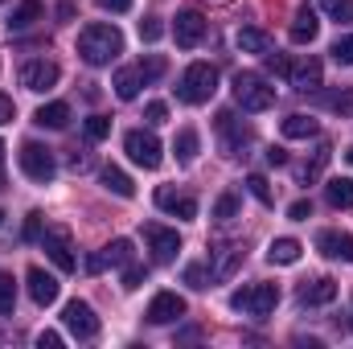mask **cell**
<instances>
[{
	"label": "cell",
	"instance_id": "30",
	"mask_svg": "<svg viewBox=\"0 0 353 349\" xmlns=\"http://www.w3.org/2000/svg\"><path fill=\"white\" fill-rule=\"evenodd\" d=\"M239 50L247 54H271V37L263 29H239Z\"/></svg>",
	"mask_w": 353,
	"mask_h": 349
},
{
	"label": "cell",
	"instance_id": "33",
	"mask_svg": "<svg viewBox=\"0 0 353 349\" xmlns=\"http://www.w3.org/2000/svg\"><path fill=\"white\" fill-rule=\"evenodd\" d=\"M329 111H337V115H353V90L350 87H341V90H329L325 99H321Z\"/></svg>",
	"mask_w": 353,
	"mask_h": 349
},
{
	"label": "cell",
	"instance_id": "4",
	"mask_svg": "<svg viewBox=\"0 0 353 349\" xmlns=\"http://www.w3.org/2000/svg\"><path fill=\"white\" fill-rule=\"evenodd\" d=\"M234 103H239L243 111H267V107L275 103V90L267 87L263 74L243 70V74H234Z\"/></svg>",
	"mask_w": 353,
	"mask_h": 349
},
{
	"label": "cell",
	"instance_id": "21",
	"mask_svg": "<svg viewBox=\"0 0 353 349\" xmlns=\"http://www.w3.org/2000/svg\"><path fill=\"white\" fill-rule=\"evenodd\" d=\"M33 123H37V128H54V132H62V128L70 123V107H66V103H46V107H37Z\"/></svg>",
	"mask_w": 353,
	"mask_h": 349
},
{
	"label": "cell",
	"instance_id": "2",
	"mask_svg": "<svg viewBox=\"0 0 353 349\" xmlns=\"http://www.w3.org/2000/svg\"><path fill=\"white\" fill-rule=\"evenodd\" d=\"M214 90H218V70H214L210 62H193V66H185V74L176 79V99L189 103V107L210 103Z\"/></svg>",
	"mask_w": 353,
	"mask_h": 349
},
{
	"label": "cell",
	"instance_id": "54",
	"mask_svg": "<svg viewBox=\"0 0 353 349\" xmlns=\"http://www.w3.org/2000/svg\"><path fill=\"white\" fill-rule=\"evenodd\" d=\"M341 4H345V0H321V8H325V12H337Z\"/></svg>",
	"mask_w": 353,
	"mask_h": 349
},
{
	"label": "cell",
	"instance_id": "45",
	"mask_svg": "<svg viewBox=\"0 0 353 349\" xmlns=\"http://www.w3.org/2000/svg\"><path fill=\"white\" fill-rule=\"evenodd\" d=\"M263 62H267V70H271V74H288V70H292L283 54H263Z\"/></svg>",
	"mask_w": 353,
	"mask_h": 349
},
{
	"label": "cell",
	"instance_id": "48",
	"mask_svg": "<svg viewBox=\"0 0 353 349\" xmlns=\"http://www.w3.org/2000/svg\"><path fill=\"white\" fill-rule=\"evenodd\" d=\"M12 115H17L12 99H8V94H0V123H12Z\"/></svg>",
	"mask_w": 353,
	"mask_h": 349
},
{
	"label": "cell",
	"instance_id": "47",
	"mask_svg": "<svg viewBox=\"0 0 353 349\" xmlns=\"http://www.w3.org/2000/svg\"><path fill=\"white\" fill-rule=\"evenodd\" d=\"M37 346H41V349H58V346H62V333L46 329V333H37Z\"/></svg>",
	"mask_w": 353,
	"mask_h": 349
},
{
	"label": "cell",
	"instance_id": "3",
	"mask_svg": "<svg viewBox=\"0 0 353 349\" xmlns=\"http://www.w3.org/2000/svg\"><path fill=\"white\" fill-rule=\"evenodd\" d=\"M275 304H279V288H275V283H247V288H239V292L230 296V308H234V312L259 317V321L275 312Z\"/></svg>",
	"mask_w": 353,
	"mask_h": 349
},
{
	"label": "cell",
	"instance_id": "42",
	"mask_svg": "<svg viewBox=\"0 0 353 349\" xmlns=\"http://www.w3.org/2000/svg\"><path fill=\"white\" fill-rule=\"evenodd\" d=\"M144 119H148V123H152V128H161V123H165V119H169V107H165V103H161V99H152V103H148V107H144Z\"/></svg>",
	"mask_w": 353,
	"mask_h": 349
},
{
	"label": "cell",
	"instance_id": "51",
	"mask_svg": "<svg viewBox=\"0 0 353 349\" xmlns=\"http://www.w3.org/2000/svg\"><path fill=\"white\" fill-rule=\"evenodd\" d=\"M267 165H288V152L283 148H267Z\"/></svg>",
	"mask_w": 353,
	"mask_h": 349
},
{
	"label": "cell",
	"instance_id": "13",
	"mask_svg": "<svg viewBox=\"0 0 353 349\" xmlns=\"http://www.w3.org/2000/svg\"><path fill=\"white\" fill-rule=\"evenodd\" d=\"M157 206L165 210V214H173V218H197V197L193 193H181V189H173V185H161L157 189Z\"/></svg>",
	"mask_w": 353,
	"mask_h": 349
},
{
	"label": "cell",
	"instance_id": "43",
	"mask_svg": "<svg viewBox=\"0 0 353 349\" xmlns=\"http://www.w3.org/2000/svg\"><path fill=\"white\" fill-rule=\"evenodd\" d=\"M288 218H292V222H308V218H312V201H304V197L292 201V206H288Z\"/></svg>",
	"mask_w": 353,
	"mask_h": 349
},
{
	"label": "cell",
	"instance_id": "11",
	"mask_svg": "<svg viewBox=\"0 0 353 349\" xmlns=\"http://www.w3.org/2000/svg\"><path fill=\"white\" fill-rule=\"evenodd\" d=\"M144 239H148V251H152L157 263H173L176 251H181V235L169 230V226H161V222H148L144 226Z\"/></svg>",
	"mask_w": 353,
	"mask_h": 349
},
{
	"label": "cell",
	"instance_id": "38",
	"mask_svg": "<svg viewBox=\"0 0 353 349\" xmlns=\"http://www.w3.org/2000/svg\"><path fill=\"white\" fill-rule=\"evenodd\" d=\"M333 62H337V66H353V33H345V37L333 41Z\"/></svg>",
	"mask_w": 353,
	"mask_h": 349
},
{
	"label": "cell",
	"instance_id": "37",
	"mask_svg": "<svg viewBox=\"0 0 353 349\" xmlns=\"http://www.w3.org/2000/svg\"><path fill=\"white\" fill-rule=\"evenodd\" d=\"M247 189H251V197H255V201H263V206H271V201H275V193H271L267 177H259V173L247 177Z\"/></svg>",
	"mask_w": 353,
	"mask_h": 349
},
{
	"label": "cell",
	"instance_id": "16",
	"mask_svg": "<svg viewBox=\"0 0 353 349\" xmlns=\"http://www.w3.org/2000/svg\"><path fill=\"white\" fill-rule=\"evenodd\" d=\"M29 296H33V304H41V308H50L54 300H58V292H62V283L46 271V267H29Z\"/></svg>",
	"mask_w": 353,
	"mask_h": 349
},
{
	"label": "cell",
	"instance_id": "26",
	"mask_svg": "<svg viewBox=\"0 0 353 349\" xmlns=\"http://www.w3.org/2000/svg\"><path fill=\"white\" fill-rule=\"evenodd\" d=\"M111 87H115V94H119L123 103H132V99L140 94V87H144V79H140V70H136V66H123V70L115 74V83H111Z\"/></svg>",
	"mask_w": 353,
	"mask_h": 349
},
{
	"label": "cell",
	"instance_id": "53",
	"mask_svg": "<svg viewBox=\"0 0 353 349\" xmlns=\"http://www.w3.org/2000/svg\"><path fill=\"white\" fill-rule=\"evenodd\" d=\"M74 12H79V8H74V0H62V4H58V17H62V21H70Z\"/></svg>",
	"mask_w": 353,
	"mask_h": 349
},
{
	"label": "cell",
	"instance_id": "25",
	"mask_svg": "<svg viewBox=\"0 0 353 349\" xmlns=\"http://www.w3.org/2000/svg\"><path fill=\"white\" fill-rule=\"evenodd\" d=\"M197 148H201L197 132H193V128H181V132H176V140H173L176 165H193V161H197Z\"/></svg>",
	"mask_w": 353,
	"mask_h": 349
},
{
	"label": "cell",
	"instance_id": "24",
	"mask_svg": "<svg viewBox=\"0 0 353 349\" xmlns=\"http://www.w3.org/2000/svg\"><path fill=\"white\" fill-rule=\"evenodd\" d=\"M41 12H46V8H41V0H21V4H17V12L8 17V29H12V33H21V29L37 25V21H41Z\"/></svg>",
	"mask_w": 353,
	"mask_h": 349
},
{
	"label": "cell",
	"instance_id": "35",
	"mask_svg": "<svg viewBox=\"0 0 353 349\" xmlns=\"http://www.w3.org/2000/svg\"><path fill=\"white\" fill-rule=\"evenodd\" d=\"M185 283H189V288H197V292H201V288H210V283H214L210 263H189V267H185Z\"/></svg>",
	"mask_w": 353,
	"mask_h": 349
},
{
	"label": "cell",
	"instance_id": "15",
	"mask_svg": "<svg viewBox=\"0 0 353 349\" xmlns=\"http://www.w3.org/2000/svg\"><path fill=\"white\" fill-rule=\"evenodd\" d=\"M210 271H214V279H230L234 271H239V263L247 259V247L243 243H222V247H214L210 251Z\"/></svg>",
	"mask_w": 353,
	"mask_h": 349
},
{
	"label": "cell",
	"instance_id": "14",
	"mask_svg": "<svg viewBox=\"0 0 353 349\" xmlns=\"http://www.w3.org/2000/svg\"><path fill=\"white\" fill-rule=\"evenodd\" d=\"M288 79H292V87L300 90V94H312V90H321V79H325V66H321V58H300L292 70H288Z\"/></svg>",
	"mask_w": 353,
	"mask_h": 349
},
{
	"label": "cell",
	"instance_id": "22",
	"mask_svg": "<svg viewBox=\"0 0 353 349\" xmlns=\"http://www.w3.org/2000/svg\"><path fill=\"white\" fill-rule=\"evenodd\" d=\"M325 197L333 210H353V177H333L325 185Z\"/></svg>",
	"mask_w": 353,
	"mask_h": 349
},
{
	"label": "cell",
	"instance_id": "36",
	"mask_svg": "<svg viewBox=\"0 0 353 349\" xmlns=\"http://www.w3.org/2000/svg\"><path fill=\"white\" fill-rule=\"evenodd\" d=\"M12 308H17V279L0 271V317H12Z\"/></svg>",
	"mask_w": 353,
	"mask_h": 349
},
{
	"label": "cell",
	"instance_id": "46",
	"mask_svg": "<svg viewBox=\"0 0 353 349\" xmlns=\"http://www.w3.org/2000/svg\"><path fill=\"white\" fill-rule=\"evenodd\" d=\"M90 165H94L90 152H70V169H74V173H87Z\"/></svg>",
	"mask_w": 353,
	"mask_h": 349
},
{
	"label": "cell",
	"instance_id": "12",
	"mask_svg": "<svg viewBox=\"0 0 353 349\" xmlns=\"http://www.w3.org/2000/svg\"><path fill=\"white\" fill-rule=\"evenodd\" d=\"M173 37L181 50H193L201 37H205V17L197 12V8H181L176 12V25H173Z\"/></svg>",
	"mask_w": 353,
	"mask_h": 349
},
{
	"label": "cell",
	"instance_id": "5",
	"mask_svg": "<svg viewBox=\"0 0 353 349\" xmlns=\"http://www.w3.org/2000/svg\"><path fill=\"white\" fill-rule=\"evenodd\" d=\"M218 136H222V152H226L230 161L247 157V148L255 144V132H251L234 111H218Z\"/></svg>",
	"mask_w": 353,
	"mask_h": 349
},
{
	"label": "cell",
	"instance_id": "39",
	"mask_svg": "<svg viewBox=\"0 0 353 349\" xmlns=\"http://www.w3.org/2000/svg\"><path fill=\"white\" fill-rule=\"evenodd\" d=\"M107 136H111V119H107V115H90L87 119V140L99 144V140H107Z\"/></svg>",
	"mask_w": 353,
	"mask_h": 349
},
{
	"label": "cell",
	"instance_id": "6",
	"mask_svg": "<svg viewBox=\"0 0 353 349\" xmlns=\"http://www.w3.org/2000/svg\"><path fill=\"white\" fill-rule=\"evenodd\" d=\"M123 148H128V157H132L140 169H161V161H165V148H161V140H157L152 132H144V128L128 132V136H123Z\"/></svg>",
	"mask_w": 353,
	"mask_h": 349
},
{
	"label": "cell",
	"instance_id": "7",
	"mask_svg": "<svg viewBox=\"0 0 353 349\" xmlns=\"http://www.w3.org/2000/svg\"><path fill=\"white\" fill-rule=\"evenodd\" d=\"M21 173L29 177V181H37V185H50L54 173H58V165H54V152L50 148H41V144H21Z\"/></svg>",
	"mask_w": 353,
	"mask_h": 349
},
{
	"label": "cell",
	"instance_id": "28",
	"mask_svg": "<svg viewBox=\"0 0 353 349\" xmlns=\"http://www.w3.org/2000/svg\"><path fill=\"white\" fill-rule=\"evenodd\" d=\"M300 243L296 239H275L271 247H267V259L271 263H279V267H292V263H300Z\"/></svg>",
	"mask_w": 353,
	"mask_h": 349
},
{
	"label": "cell",
	"instance_id": "55",
	"mask_svg": "<svg viewBox=\"0 0 353 349\" xmlns=\"http://www.w3.org/2000/svg\"><path fill=\"white\" fill-rule=\"evenodd\" d=\"M0 189H4V144H0Z\"/></svg>",
	"mask_w": 353,
	"mask_h": 349
},
{
	"label": "cell",
	"instance_id": "29",
	"mask_svg": "<svg viewBox=\"0 0 353 349\" xmlns=\"http://www.w3.org/2000/svg\"><path fill=\"white\" fill-rule=\"evenodd\" d=\"M329 157H333V148H329V144H325V140H321V148H316V152H312V161H308V165H304V169H300V185H308V181H316V177L325 173V165H329Z\"/></svg>",
	"mask_w": 353,
	"mask_h": 349
},
{
	"label": "cell",
	"instance_id": "23",
	"mask_svg": "<svg viewBox=\"0 0 353 349\" xmlns=\"http://www.w3.org/2000/svg\"><path fill=\"white\" fill-rule=\"evenodd\" d=\"M316 132H321V123H316L312 115H304V111H296V115L283 119V136H288V140H308V136H316Z\"/></svg>",
	"mask_w": 353,
	"mask_h": 349
},
{
	"label": "cell",
	"instance_id": "41",
	"mask_svg": "<svg viewBox=\"0 0 353 349\" xmlns=\"http://www.w3.org/2000/svg\"><path fill=\"white\" fill-rule=\"evenodd\" d=\"M161 33H165L161 17H144L140 21V41H161Z\"/></svg>",
	"mask_w": 353,
	"mask_h": 349
},
{
	"label": "cell",
	"instance_id": "1",
	"mask_svg": "<svg viewBox=\"0 0 353 349\" xmlns=\"http://www.w3.org/2000/svg\"><path fill=\"white\" fill-rule=\"evenodd\" d=\"M119 54H123V33H119L115 25L94 21V25H87V29L79 33V58H83L87 66H111Z\"/></svg>",
	"mask_w": 353,
	"mask_h": 349
},
{
	"label": "cell",
	"instance_id": "44",
	"mask_svg": "<svg viewBox=\"0 0 353 349\" xmlns=\"http://www.w3.org/2000/svg\"><path fill=\"white\" fill-rule=\"evenodd\" d=\"M41 235H46V230H41V214H37V210H33V214H29V218H25V239H29V243H33V239H41Z\"/></svg>",
	"mask_w": 353,
	"mask_h": 349
},
{
	"label": "cell",
	"instance_id": "18",
	"mask_svg": "<svg viewBox=\"0 0 353 349\" xmlns=\"http://www.w3.org/2000/svg\"><path fill=\"white\" fill-rule=\"evenodd\" d=\"M316 251H321L325 259L353 263V235H345V230H321V235H316Z\"/></svg>",
	"mask_w": 353,
	"mask_h": 349
},
{
	"label": "cell",
	"instance_id": "10",
	"mask_svg": "<svg viewBox=\"0 0 353 349\" xmlns=\"http://www.w3.org/2000/svg\"><path fill=\"white\" fill-rule=\"evenodd\" d=\"M62 321H66V329H70L79 341H94V337H99V317H94V308H90L87 300H70V304L62 308Z\"/></svg>",
	"mask_w": 353,
	"mask_h": 349
},
{
	"label": "cell",
	"instance_id": "56",
	"mask_svg": "<svg viewBox=\"0 0 353 349\" xmlns=\"http://www.w3.org/2000/svg\"><path fill=\"white\" fill-rule=\"evenodd\" d=\"M345 161H350V165H353V148H350V152H345Z\"/></svg>",
	"mask_w": 353,
	"mask_h": 349
},
{
	"label": "cell",
	"instance_id": "52",
	"mask_svg": "<svg viewBox=\"0 0 353 349\" xmlns=\"http://www.w3.org/2000/svg\"><path fill=\"white\" fill-rule=\"evenodd\" d=\"M333 17H337V21H345V25H353V0H345V4H341Z\"/></svg>",
	"mask_w": 353,
	"mask_h": 349
},
{
	"label": "cell",
	"instance_id": "27",
	"mask_svg": "<svg viewBox=\"0 0 353 349\" xmlns=\"http://www.w3.org/2000/svg\"><path fill=\"white\" fill-rule=\"evenodd\" d=\"M103 189H111L115 197H136V185H132V177L123 173V169H115V165H107L103 169Z\"/></svg>",
	"mask_w": 353,
	"mask_h": 349
},
{
	"label": "cell",
	"instance_id": "57",
	"mask_svg": "<svg viewBox=\"0 0 353 349\" xmlns=\"http://www.w3.org/2000/svg\"><path fill=\"white\" fill-rule=\"evenodd\" d=\"M0 222H4V210H0Z\"/></svg>",
	"mask_w": 353,
	"mask_h": 349
},
{
	"label": "cell",
	"instance_id": "31",
	"mask_svg": "<svg viewBox=\"0 0 353 349\" xmlns=\"http://www.w3.org/2000/svg\"><path fill=\"white\" fill-rule=\"evenodd\" d=\"M103 255L111 267H128V263L136 259V251H132V239H111L107 247H103Z\"/></svg>",
	"mask_w": 353,
	"mask_h": 349
},
{
	"label": "cell",
	"instance_id": "50",
	"mask_svg": "<svg viewBox=\"0 0 353 349\" xmlns=\"http://www.w3.org/2000/svg\"><path fill=\"white\" fill-rule=\"evenodd\" d=\"M103 267H107V255H103V251H99V255H90V259H87V271H90V275H99Z\"/></svg>",
	"mask_w": 353,
	"mask_h": 349
},
{
	"label": "cell",
	"instance_id": "58",
	"mask_svg": "<svg viewBox=\"0 0 353 349\" xmlns=\"http://www.w3.org/2000/svg\"><path fill=\"white\" fill-rule=\"evenodd\" d=\"M0 4H4V0H0Z\"/></svg>",
	"mask_w": 353,
	"mask_h": 349
},
{
	"label": "cell",
	"instance_id": "8",
	"mask_svg": "<svg viewBox=\"0 0 353 349\" xmlns=\"http://www.w3.org/2000/svg\"><path fill=\"white\" fill-rule=\"evenodd\" d=\"M41 247H46V255L54 259L58 271H74V267H79V259H74V243H70V230H66V226H46Z\"/></svg>",
	"mask_w": 353,
	"mask_h": 349
},
{
	"label": "cell",
	"instance_id": "20",
	"mask_svg": "<svg viewBox=\"0 0 353 349\" xmlns=\"http://www.w3.org/2000/svg\"><path fill=\"white\" fill-rule=\"evenodd\" d=\"M337 300V283L329 275H316V279H304L300 283V304L316 308V304H333Z\"/></svg>",
	"mask_w": 353,
	"mask_h": 349
},
{
	"label": "cell",
	"instance_id": "49",
	"mask_svg": "<svg viewBox=\"0 0 353 349\" xmlns=\"http://www.w3.org/2000/svg\"><path fill=\"white\" fill-rule=\"evenodd\" d=\"M99 8H107V12H128L132 0H99Z\"/></svg>",
	"mask_w": 353,
	"mask_h": 349
},
{
	"label": "cell",
	"instance_id": "32",
	"mask_svg": "<svg viewBox=\"0 0 353 349\" xmlns=\"http://www.w3.org/2000/svg\"><path fill=\"white\" fill-rule=\"evenodd\" d=\"M234 218H239V197H234V193H222V197L214 201V222H218V226H230Z\"/></svg>",
	"mask_w": 353,
	"mask_h": 349
},
{
	"label": "cell",
	"instance_id": "34",
	"mask_svg": "<svg viewBox=\"0 0 353 349\" xmlns=\"http://www.w3.org/2000/svg\"><path fill=\"white\" fill-rule=\"evenodd\" d=\"M136 70H140V79H144V87H148V83H157V79L165 74V58H161V54H148V58L136 62Z\"/></svg>",
	"mask_w": 353,
	"mask_h": 349
},
{
	"label": "cell",
	"instance_id": "40",
	"mask_svg": "<svg viewBox=\"0 0 353 349\" xmlns=\"http://www.w3.org/2000/svg\"><path fill=\"white\" fill-rule=\"evenodd\" d=\"M144 275H148V267H144V263H128V267H123V288H128V292H136V288H140V283H144Z\"/></svg>",
	"mask_w": 353,
	"mask_h": 349
},
{
	"label": "cell",
	"instance_id": "17",
	"mask_svg": "<svg viewBox=\"0 0 353 349\" xmlns=\"http://www.w3.org/2000/svg\"><path fill=\"white\" fill-rule=\"evenodd\" d=\"M181 317H185V300L176 292H157L152 296V304H148V321L152 325H173Z\"/></svg>",
	"mask_w": 353,
	"mask_h": 349
},
{
	"label": "cell",
	"instance_id": "9",
	"mask_svg": "<svg viewBox=\"0 0 353 349\" xmlns=\"http://www.w3.org/2000/svg\"><path fill=\"white\" fill-rule=\"evenodd\" d=\"M58 79H62V70H58V62H50V58H33V62L21 66V87L33 90V94L54 90L58 87Z\"/></svg>",
	"mask_w": 353,
	"mask_h": 349
},
{
	"label": "cell",
	"instance_id": "19",
	"mask_svg": "<svg viewBox=\"0 0 353 349\" xmlns=\"http://www.w3.org/2000/svg\"><path fill=\"white\" fill-rule=\"evenodd\" d=\"M316 33H321L316 8H312V4H300V8H296V17H292V29H288V37H292L296 46H308V41H316Z\"/></svg>",
	"mask_w": 353,
	"mask_h": 349
}]
</instances>
